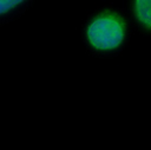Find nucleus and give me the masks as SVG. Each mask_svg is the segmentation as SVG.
Masks as SVG:
<instances>
[{
	"label": "nucleus",
	"instance_id": "1",
	"mask_svg": "<svg viewBox=\"0 0 151 150\" xmlns=\"http://www.w3.org/2000/svg\"><path fill=\"white\" fill-rule=\"evenodd\" d=\"M124 20L111 12L94 17L86 27L88 44L98 51H111L117 48L125 38Z\"/></svg>",
	"mask_w": 151,
	"mask_h": 150
},
{
	"label": "nucleus",
	"instance_id": "2",
	"mask_svg": "<svg viewBox=\"0 0 151 150\" xmlns=\"http://www.w3.org/2000/svg\"><path fill=\"white\" fill-rule=\"evenodd\" d=\"M133 13L139 24L151 28V0H133Z\"/></svg>",
	"mask_w": 151,
	"mask_h": 150
},
{
	"label": "nucleus",
	"instance_id": "3",
	"mask_svg": "<svg viewBox=\"0 0 151 150\" xmlns=\"http://www.w3.org/2000/svg\"><path fill=\"white\" fill-rule=\"evenodd\" d=\"M25 0H0V14H6L22 4Z\"/></svg>",
	"mask_w": 151,
	"mask_h": 150
}]
</instances>
